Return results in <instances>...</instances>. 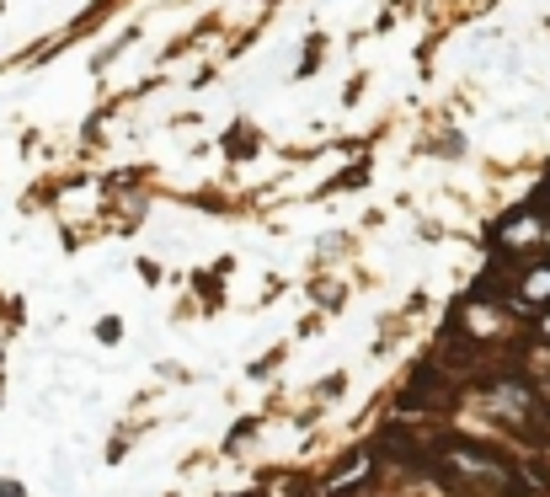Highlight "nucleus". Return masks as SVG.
Masks as SVG:
<instances>
[{"instance_id": "nucleus-1", "label": "nucleus", "mask_w": 550, "mask_h": 497, "mask_svg": "<svg viewBox=\"0 0 550 497\" xmlns=\"http://www.w3.org/2000/svg\"><path fill=\"white\" fill-rule=\"evenodd\" d=\"M449 465H460L470 476H492V481H513L508 465H497L492 455H476V449H449Z\"/></svg>"}, {"instance_id": "nucleus-2", "label": "nucleus", "mask_w": 550, "mask_h": 497, "mask_svg": "<svg viewBox=\"0 0 550 497\" xmlns=\"http://www.w3.org/2000/svg\"><path fill=\"white\" fill-rule=\"evenodd\" d=\"M524 300L529 305H545L550 300V268H529L524 273Z\"/></svg>"}, {"instance_id": "nucleus-3", "label": "nucleus", "mask_w": 550, "mask_h": 497, "mask_svg": "<svg viewBox=\"0 0 550 497\" xmlns=\"http://www.w3.org/2000/svg\"><path fill=\"white\" fill-rule=\"evenodd\" d=\"M0 497H22V487H11V481H0Z\"/></svg>"}]
</instances>
